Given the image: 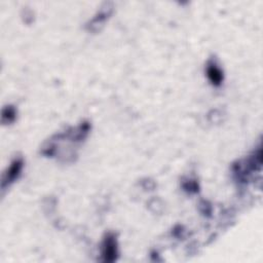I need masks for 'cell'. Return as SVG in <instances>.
Listing matches in <instances>:
<instances>
[{
  "label": "cell",
  "instance_id": "obj_1",
  "mask_svg": "<svg viewBox=\"0 0 263 263\" xmlns=\"http://www.w3.org/2000/svg\"><path fill=\"white\" fill-rule=\"evenodd\" d=\"M119 255L118 241L113 233H108L102 243V257L105 262H113Z\"/></svg>",
  "mask_w": 263,
  "mask_h": 263
},
{
  "label": "cell",
  "instance_id": "obj_2",
  "mask_svg": "<svg viewBox=\"0 0 263 263\" xmlns=\"http://www.w3.org/2000/svg\"><path fill=\"white\" fill-rule=\"evenodd\" d=\"M22 169H23V161L21 159H18L12 163L11 167L8 169V171L6 172L4 179H3V188L4 189L7 186L11 185L13 182H15L16 179H18V177L20 176V174L22 172Z\"/></svg>",
  "mask_w": 263,
  "mask_h": 263
},
{
  "label": "cell",
  "instance_id": "obj_3",
  "mask_svg": "<svg viewBox=\"0 0 263 263\" xmlns=\"http://www.w3.org/2000/svg\"><path fill=\"white\" fill-rule=\"evenodd\" d=\"M207 76L215 86H219L223 81V73L217 64L213 61H210L207 65Z\"/></svg>",
  "mask_w": 263,
  "mask_h": 263
},
{
  "label": "cell",
  "instance_id": "obj_4",
  "mask_svg": "<svg viewBox=\"0 0 263 263\" xmlns=\"http://www.w3.org/2000/svg\"><path fill=\"white\" fill-rule=\"evenodd\" d=\"M16 109L12 106H8L3 111V123L4 124H11L16 120Z\"/></svg>",
  "mask_w": 263,
  "mask_h": 263
}]
</instances>
